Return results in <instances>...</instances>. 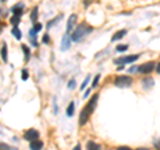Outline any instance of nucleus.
Returning a JSON list of instances; mask_svg holds the SVG:
<instances>
[{
  "label": "nucleus",
  "mask_w": 160,
  "mask_h": 150,
  "mask_svg": "<svg viewBox=\"0 0 160 150\" xmlns=\"http://www.w3.org/2000/svg\"><path fill=\"white\" fill-rule=\"evenodd\" d=\"M21 8H23V5H21V4H19V5H15V7L12 8V12L15 13V15L20 16L21 13H23V10H21Z\"/></svg>",
  "instance_id": "13"
},
{
  "label": "nucleus",
  "mask_w": 160,
  "mask_h": 150,
  "mask_svg": "<svg viewBox=\"0 0 160 150\" xmlns=\"http://www.w3.org/2000/svg\"><path fill=\"white\" fill-rule=\"evenodd\" d=\"M131 85H132V78L127 76V75H121L115 79V86H117V87H129Z\"/></svg>",
  "instance_id": "3"
},
{
  "label": "nucleus",
  "mask_w": 160,
  "mask_h": 150,
  "mask_svg": "<svg viewBox=\"0 0 160 150\" xmlns=\"http://www.w3.org/2000/svg\"><path fill=\"white\" fill-rule=\"evenodd\" d=\"M28 76H29L28 71H27V70H23V71H21V79H23V80H27V79H28Z\"/></svg>",
  "instance_id": "20"
},
{
  "label": "nucleus",
  "mask_w": 160,
  "mask_h": 150,
  "mask_svg": "<svg viewBox=\"0 0 160 150\" xmlns=\"http://www.w3.org/2000/svg\"><path fill=\"white\" fill-rule=\"evenodd\" d=\"M24 138L27 139V141H35V139L39 138V131L35 130V129H29V130L25 131V134H24Z\"/></svg>",
  "instance_id": "5"
},
{
  "label": "nucleus",
  "mask_w": 160,
  "mask_h": 150,
  "mask_svg": "<svg viewBox=\"0 0 160 150\" xmlns=\"http://www.w3.org/2000/svg\"><path fill=\"white\" fill-rule=\"evenodd\" d=\"M97 98H99V95L97 94H95V95L91 98V101L88 102L87 104H85V107L81 110V112H80V117H79V123L80 125H85L87 123V121L89 119V117H91V114L93 112V110H95V107H96V102H97Z\"/></svg>",
  "instance_id": "1"
},
{
  "label": "nucleus",
  "mask_w": 160,
  "mask_h": 150,
  "mask_svg": "<svg viewBox=\"0 0 160 150\" xmlns=\"http://www.w3.org/2000/svg\"><path fill=\"white\" fill-rule=\"evenodd\" d=\"M139 59V55H128V56H123V58L115 59V63L116 64H124V63H133Z\"/></svg>",
  "instance_id": "4"
},
{
  "label": "nucleus",
  "mask_w": 160,
  "mask_h": 150,
  "mask_svg": "<svg viewBox=\"0 0 160 150\" xmlns=\"http://www.w3.org/2000/svg\"><path fill=\"white\" fill-rule=\"evenodd\" d=\"M91 31H92V27H88V26H85V24H80L76 28V31L71 35V39L73 40V42H77V40L83 39L87 34H89Z\"/></svg>",
  "instance_id": "2"
},
{
  "label": "nucleus",
  "mask_w": 160,
  "mask_h": 150,
  "mask_svg": "<svg viewBox=\"0 0 160 150\" xmlns=\"http://www.w3.org/2000/svg\"><path fill=\"white\" fill-rule=\"evenodd\" d=\"M71 38H69V35L67 34V35H64L63 36V39H61V44H60V50L61 51H65V50H68L69 48V46H71Z\"/></svg>",
  "instance_id": "7"
},
{
  "label": "nucleus",
  "mask_w": 160,
  "mask_h": 150,
  "mask_svg": "<svg viewBox=\"0 0 160 150\" xmlns=\"http://www.w3.org/2000/svg\"><path fill=\"white\" fill-rule=\"evenodd\" d=\"M88 80H89V76H87V78H85V80H84V82H83V85L80 86V88H81V90H84V88L87 87V85H88Z\"/></svg>",
  "instance_id": "24"
},
{
  "label": "nucleus",
  "mask_w": 160,
  "mask_h": 150,
  "mask_svg": "<svg viewBox=\"0 0 160 150\" xmlns=\"http://www.w3.org/2000/svg\"><path fill=\"white\" fill-rule=\"evenodd\" d=\"M99 79H100V75H96L95 78H93V82H92V87H96L99 83Z\"/></svg>",
  "instance_id": "21"
},
{
  "label": "nucleus",
  "mask_w": 160,
  "mask_h": 150,
  "mask_svg": "<svg viewBox=\"0 0 160 150\" xmlns=\"http://www.w3.org/2000/svg\"><path fill=\"white\" fill-rule=\"evenodd\" d=\"M153 86V79L151 78H144L143 79V87L144 88H151Z\"/></svg>",
  "instance_id": "11"
},
{
  "label": "nucleus",
  "mask_w": 160,
  "mask_h": 150,
  "mask_svg": "<svg viewBox=\"0 0 160 150\" xmlns=\"http://www.w3.org/2000/svg\"><path fill=\"white\" fill-rule=\"evenodd\" d=\"M87 147H88V149H93V150H99V149H101L100 145L95 143V142H91V141L87 143Z\"/></svg>",
  "instance_id": "17"
},
{
  "label": "nucleus",
  "mask_w": 160,
  "mask_h": 150,
  "mask_svg": "<svg viewBox=\"0 0 160 150\" xmlns=\"http://www.w3.org/2000/svg\"><path fill=\"white\" fill-rule=\"evenodd\" d=\"M89 93H91V90H87V91H85V95L84 96H88V95H89Z\"/></svg>",
  "instance_id": "33"
},
{
  "label": "nucleus",
  "mask_w": 160,
  "mask_h": 150,
  "mask_svg": "<svg viewBox=\"0 0 160 150\" xmlns=\"http://www.w3.org/2000/svg\"><path fill=\"white\" fill-rule=\"evenodd\" d=\"M75 21H76V15H71L68 19V21H67V34H69V31H72V28H73V24Z\"/></svg>",
  "instance_id": "8"
},
{
  "label": "nucleus",
  "mask_w": 160,
  "mask_h": 150,
  "mask_svg": "<svg viewBox=\"0 0 160 150\" xmlns=\"http://www.w3.org/2000/svg\"><path fill=\"white\" fill-rule=\"evenodd\" d=\"M1 58H3V60L7 63V60H8V55H7V44H3V47H1Z\"/></svg>",
  "instance_id": "14"
},
{
  "label": "nucleus",
  "mask_w": 160,
  "mask_h": 150,
  "mask_svg": "<svg viewBox=\"0 0 160 150\" xmlns=\"http://www.w3.org/2000/svg\"><path fill=\"white\" fill-rule=\"evenodd\" d=\"M155 146L159 147V149H160V141H159V142H155Z\"/></svg>",
  "instance_id": "32"
},
{
  "label": "nucleus",
  "mask_w": 160,
  "mask_h": 150,
  "mask_svg": "<svg viewBox=\"0 0 160 150\" xmlns=\"http://www.w3.org/2000/svg\"><path fill=\"white\" fill-rule=\"evenodd\" d=\"M73 112H75V103H73V102H71L69 106L67 107V115H68V117H72Z\"/></svg>",
  "instance_id": "12"
},
{
  "label": "nucleus",
  "mask_w": 160,
  "mask_h": 150,
  "mask_svg": "<svg viewBox=\"0 0 160 150\" xmlns=\"http://www.w3.org/2000/svg\"><path fill=\"white\" fill-rule=\"evenodd\" d=\"M12 35L16 38V39H21V32H20V29L17 28V26L13 27V29H12Z\"/></svg>",
  "instance_id": "15"
},
{
  "label": "nucleus",
  "mask_w": 160,
  "mask_h": 150,
  "mask_svg": "<svg viewBox=\"0 0 160 150\" xmlns=\"http://www.w3.org/2000/svg\"><path fill=\"white\" fill-rule=\"evenodd\" d=\"M3 1H4V0H3Z\"/></svg>",
  "instance_id": "34"
},
{
  "label": "nucleus",
  "mask_w": 160,
  "mask_h": 150,
  "mask_svg": "<svg viewBox=\"0 0 160 150\" xmlns=\"http://www.w3.org/2000/svg\"><path fill=\"white\" fill-rule=\"evenodd\" d=\"M92 1H93V0H85V1H84V5H88L89 3H92Z\"/></svg>",
  "instance_id": "31"
},
{
  "label": "nucleus",
  "mask_w": 160,
  "mask_h": 150,
  "mask_svg": "<svg viewBox=\"0 0 160 150\" xmlns=\"http://www.w3.org/2000/svg\"><path fill=\"white\" fill-rule=\"evenodd\" d=\"M36 19H37V8H33L32 12H31V20L32 21H36Z\"/></svg>",
  "instance_id": "19"
},
{
  "label": "nucleus",
  "mask_w": 160,
  "mask_h": 150,
  "mask_svg": "<svg viewBox=\"0 0 160 150\" xmlns=\"http://www.w3.org/2000/svg\"><path fill=\"white\" fill-rule=\"evenodd\" d=\"M125 34H127V31H125V29H121V31H117L116 34H115L113 36H112V42H116V40L121 39V38L124 36Z\"/></svg>",
  "instance_id": "10"
},
{
  "label": "nucleus",
  "mask_w": 160,
  "mask_h": 150,
  "mask_svg": "<svg viewBox=\"0 0 160 150\" xmlns=\"http://www.w3.org/2000/svg\"><path fill=\"white\" fill-rule=\"evenodd\" d=\"M156 71H157V74H160V63H157V66H156Z\"/></svg>",
  "instance_id": "30"
},
{
  "label": "nucleus",
  "mask_w": 160,
  "mask_h": 150,
  "mask_svg": "<svg viewBox=\"0 0 160 150\" xmlns=\"http://www.w3.org/2000/svg\"><path fill=\"white\" fill-rule=\"evenodd\" d=\"M60 18H61V16H59V18H55V19H53V20H51V21H49V23H48V24H47V28H49V27H52V26H53V24H55V23H56V21H57V20H59V19H60Z\"/></svg>",
  "instance_id": "22"
},
{
  "label": "nucleus",
  "mask_w": 160,
  "mask_h": 150,
  "mask_svg": "<svg viewBox=\"0 0 160 150\" xmlns=\"http://www.w3.org/2000/svg\"><path fill=\"white\" fill-rule=\"evenodd\" d=\"M43 147V142L39 141V139H35V141H31V143H29V149H41Z\"/></svg>",
  "instance_id": "9"
},
{
  "label": "nucleus",
  "mask_w": 160,
  "mask_h": 150,
  "mask_svg": "<svg viewBox=\"0 0 160 150\" xmlns=\"http://www.w3.org/2000/svg\"><path fill=\"white\" fill-rule=\"evenodd\" d=\"M0 147H3V149H11V146H8L5 143H0Z\"/></svg>",
  "instance_id": "28"
},
{
  "label": "nucleus",
  "mask_w": 160,
  "mask_h": 150,
  "mask_svg": "<svg viewBox=\"0 0 160 150\" xmlns=\"http://www.w3.org/2000/svg\"><path fill=\"white\" fill-rule=\"evenodd\" d=\"M137 67H131V68L129 70H128V71H129V72H135V71H137Z\"/></svg>",
  "instance_id": "29"
},
{
  "label": "nucleus",
  "mask_w": 160,
  "mask_h": 150,
  "mask_svg": "<svg viewBox=\"0 0 160 150\" xmlns=\"http://www.w3.org/2000/svg\"><path fill=\"white\" fill-rule=\"evenodd\" d=\"M43 43H45V44L49 43V36H48V34H45L44 36H43Z\"/></svg>",
  "instance_id": "25"
},
{
  "label": "nucleus",
  "mask_w": 160,
  "mask_h": 150,
  "mask_svg": "<svg viewBox=\"0 0 160 150\" xmlns=\"http://www.w3.org/2000/svg\"><path fill=\"white\" fill-rule=\"evenodd\" d=\"M75 85H76V82H75L73 79H71L68 83V88H75Z\"/></svg>",
  "instance_id": "26"
},
{
  "label": "nucleus",
  "mask_w": 160,
  "mask_h": 150,
  "mask_svg": "<svg viewBox=\"0 0 160 150\" xmlns=\"http://www.w3.org/2000/svg\"><path fill=\"white\" fill-rule=\"evenodd\" d=\"M155 70V63L153 62H148V63H144L143 66L139 67V71L143 72V74H149L151 71Z\"/></svg>",
  "instance_id": "6"
},
{
  "label": "nucleus",
  "mask_w": 160,
  "mask_h": 150,
  "mask_svg": "<svg viewBox=\"0 0 160 150\" xmlns=\"http://www.w3.org/2000/svg\"><path fill=\"white\" fill-rule=\"evenodd\" d=\"M21 48H23V51H24V59H25V60H28L29 56H31V52H29V48L27 47L25 44L21 46Z\"/></svg>",
  "instance_id": "16"
},
{
  "label": "nucleus",
  "mask_w": 160,
  "mask_h": 150,
  "mask_svg": "<svg viewBox=\"0 0 160 150\" xmlns=\"http://www.w3.org/2000/svg\"><path fill=\"white\" fill-rule=\"evenodd\" d=\"M127 48H128V46L120 44V46H117V47H116V50H117V51H127Z\"/></svg>",
  "instance_id": "23"
},
{
  "label": "nucleus",
  "mask_w": 160,
  "mask_h": 150,
  "mask_svg": "<svg viewBox=\"0 0 160 150\" xmlns=\"http://www.w3.org/2000/svg\"><path fill=\"white\" fill-rule=\"evenodd\" d=\"M11 23L13 24V26H17L19 23H20V16H17V15H15L12 19H11Z\"/></svg>",
  "instance_id": "18"
},
{
  "label": "nucleus",
  "mask_w": 160,
  "mask_h": 150,
  "mask_svg": "<svg viewBox=\"0 0 160 150\" xmlns=\"http://www.w3.org/2000/svg\"><path fill=\"white\" fill-rule=\"evenodd\" d=\"M33 28H35V31H36V32H39L40 29H41V24H40V23H36Z\"/></svg>",
  "instance_id": "27"
}]
</instances>
